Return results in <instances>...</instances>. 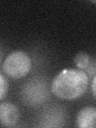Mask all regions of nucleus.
<instances>
[{
    "label": "nucleus",
    "instance_id": "7ed1b4c3",
    "mask_svg": "<svg viewBox=\"0 0 96 128\" xmlns=\"http://www.w3.org/2000/svg\"><path fill=\"white\" fill-rule=\"evenodd\" d=\"M19 119V111L14 104L6 102L0 104V121L2 126H14Z\"/></svg>",
    "mask_w": 96,
    "mask_h": 128
},
{
    "label": "nucleus",
    "instance_id": "20e7f679",
    "mask_svg": "<svg viewBox=\"0 0 96 128\" xmlns=\"http://www.w3.org/2000/svg\"><path fill=\"white\" fill-rule=\"evenodd\" d=\"M75 126L79 128H96V107L82 108L76 117Z\"/></svg>",
    "mask_w": 96,
    "mask_h": 128
},
{
    "label": "nucleus",
    "instance_id": "423d86ee",
    "mask_svg": "<svg viewBox=\"0 0 96 128\" xmlns=\"http://www.w3.org/2000/svg\"><path fill=\"white\" fill-rule=\"evenodd\" d=\"M8 83L6 79L4 78L2 74H0V99L3 100L7 94Z\"/></svg>",
    "mask_w": 96,
    "mask_h": 128
},
{
    "label": "nucleus",
    "instance_id": "0eeeda50",
    "mask_svg": "<svg viewBox=\"0 0 96 128\" xmlns=\"http://www.w3.org/2000/svg\"><path fill=\"white\" fill-rule=\"evenodd\" d=\"M91 91H92V94H93L94 98L96 99V75L92 79V82H91Z\"/></svg>",
    "mask_w": 96,
    "mask_h": 128
},
{
    "label": "nucleus",
    "instance_id": "39448f33",
    "mask_svg": "<svg viewBox=\"0 0 96 128\" xmlns=\"http://www.w3.org/2000/svg\"><path fill=\"white\" fill-rule=\"evenodd\" d=\"M74 62L78 69L86 72L88 77L96 75V60L85 52H79L74 56Z\"/></svg>",
    "mask_w": 96,
    "mask_h": 128
},
{
    "label": "nucleus",
    "instance_id": "6e6552de",
    "mask_svg": "<svg viewBox=\"0 0 96 128\" xmlns=\"http://www.w3.org/2000/svg\"><path fill=\"white\" fill-rule=\"evenodd\" d=\"M93 2H94V3H96V1H93Z\"/></svg>",
    "mask_w": 96,
    "mask_h": 128
},
{
    "label": "nucleus",
    "instance_id": "f257e3e1",
    "mask_svg": "<svg viewBox=\"0 0 96 128\" xmlns=\"http://www.w3.org/2000/svg\"><path fill=\"white\" fill-rule=\"evenodd\" d=\"M89 77L80 69H65L54 78L51 91L56 97L64 100L78 98L85 93Z\"/></svg>",
    "mask_w": 96,
    "mask_h": 128
},
{
    "label": "nucleus",
    "instance_id": "f03ea898",
    "mask_svg": "<svg viewBox=\"0 0 96 128\" xmlns=\"http://www.w3.org/2000/svg\"><path fill=\"white\" fill-rule=\"evenodd\" d=\"M31 69V60L26 52L14 50L9 54L4 59L2 70L7 76L18 79L29 73Z\"/></svg>",
    "mask_w": 96,
    "mask_h": 128
}]
</instances>
